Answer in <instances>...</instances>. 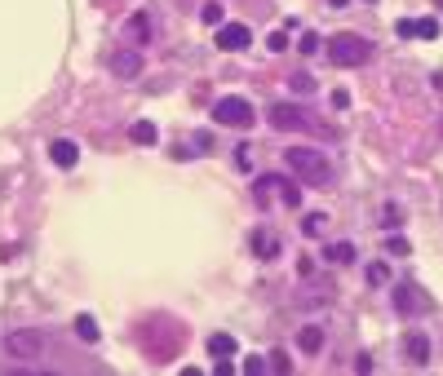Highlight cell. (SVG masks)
Here are the masks:
<instances>
[{
    "label": "cell",
    "mask_w": 443,
    "mask_h": 376,
    "mask_svg": "<svg viewBox=\"0 0 443 376\" xmlns=\"http://www.w3.org/2000/svg\"><path fill=\"white\" fill-rule=\"evenodd\" d=\"M244 372H249V376H262V372H266V359H244Z\"/></svg>",
    "instance_id": "29"
},
{
    "label": "cell",
    "mask_w": 443,
    "mask_h": 376,
    "mask_svg": "<svg viewBox=\"0 0 443 376\" xmlns=\"http://www.w3.org/2000/svg\"><path fill=\"white\" fill-rule=\"evenodd\" d=\"M270 195H279V200H284L288 209H297V204H301V191H297L293 182H284L279 173H262L257 182H253V200H257L262 209H266V204H270Z\"/></svg>",
    "instance_id": "3"
},
{
    "label": "cell",
    "mask_w": 443,
    "mask_h": 376,
    "mask_svg": "<svg viewBox=\"0 0 443 376\" xmlns=\"http://www.w3.org/2000/svg\"><path fill=\"white\" fill-rule=\"evenodd\" d=\"M324 257L333 261V266H346V261H355V243L337 239V243H328V248H324Z\"/></svg>",
    "instance_id": "16"
},
{
    "label": "cell",
    "mask_w": 443,
    "mask_h": 376,
    "mask_svg": "<svg viewBox=\"0 0 443 376\" xmlns=\"http://www.w3.org/2000/svg\"><path fill=\"white\" fill-rule=\"evenodd\" d=\"M5 354L9 359H40L45 354V332L40 327H18L5 336Z\"/></svg>",
    "instance_id": "4"
},
{
    "label": "cell",
    "mask_w": 443,
    "mask_h": 376,
    "mask_svg": "<svg viewBox=\"0 0 443 376\" xmlns=\"http://www.w3.org/2000/svg\"><path fill=\"white\" fill-rule=\"evenodd\" d=\"M319 230H324V213H310L306 217V234H319Z\"/></svg>",
    "instance_id": "28"
},
{
    "label": "cell",
    "mask_w": 443,
    "mask_h": 376,
    "mask_svg": "<svg viewBox=\"0 0 443 376\" xmlns=\"http://www.w3.org/2000/svg\"><path fill=\"white\" fill-rule=\"evenodd\" d=\"M381 221H385V226H399V221H403V213L394 209V204H385V217H381Z\"/></svg>",
    "instance_id": "30"
},
{
    "label": "cell",
    "mask_w": 443,
    "mask_h": 376,
    "mask_svg": "<svg viewBox=\"0 0 443 376\" xmlns=\"http://www.w3.org/2000/svg\"><path fill=\"white\" fill-rule=\"evenodd\" d=\"M266 44H270L275 53H284V49H288V31H270V36H266Z\"/></svg>",
    "instance_id": "26"
},
{
    "label": "cell",
    "mask_w": 443,
    "mask_h": 376,
    "mask_svg": "<svg viewBox=\"0 0 443 376\" xmlns=\"http://www.w3.org/2000/svg\"><path fill=\"white\" fill-rule=\"evenodd\" d=\"M249 40H253V31H249L244 23H222V27H218V49H222V53L249 49Z\"/></svg>",
    "instance_id": "7"
},
{
    "label": "cell",
    "mask_w": 443,
    "mask_h": 376,
    "mask_svg": "<svg viewBox=\"0 0 443 376\" xmlns=\"http://www.w3.org/2000/svg\"><path fill=\"white\" fill-rule=\"evenodd\" d=\"M439 142H443V116H439Z\"/></svg>",
    "instance_id": "34"
},
{
    "label": "cell",
    "mask_w": 443,
    "mask_h": 376,
    "mask_svg": "<svg viewBox=\"0 0 443 376\" xmlns=\"http://www.w3.org/2000/svg\"><path fill=\"white\" fill-rule=\"evenodd\" d=\"M253 252H257L262 261H275V257H279V234L257 230V234H253Z\"/></svg>",
    "instance_id": "12"
},
{
    "label": "cell",
    "mask_w": 443,
    "mask_h": 376,
    "mask_svg": "<svg viewBox=\"0 0 443 376\" xmlns=\"http://www.w3.org/2000/svg\"><path fill=\"white\" fill-rule=\"evenodd\" d=\"M49 159H53L58 168H75V159H80V146H75L71 137H58V142L49 146Z\"/></svg>",
    "instance_id": "11"
},
{
    "label": "cell",
    "mask_w": 443,
    "mask_h": 376,
    "mask_svg": "<svg viewBox=\"0 0 443 376\" xmlns=\"http://www.w3.org/2000/svg\"><path fill=\"white\" fill-rule=\"evenodd\" d=\"M355 372H364V376L372 372V359H368V354H359V359H355Z\"/></svg>",
    "instance_id": "32"
},
{
    "label": "cell",
    "mask_w": 443,
    "mask_h": 376,
    "mask_svg": "<svg viewBox=\"0 0 443 376\" xmlns=\"http://www.w3.org/2000/svg\"><path fill=\"white\" fill-rule=\"evenodd\" d=\"M120 36H125L134 49H138V44H147L151 40V14H142V9H138V14H129V23H125V31H120Z\"/></svg>",
    "instance_id": "9"
},
{
    "label": "cell",
    "mask_w": 443,
    "mask_h": 376,
    "mask_svg": "<svg viewBox=\"0 0 443 376\" xmlns=\"http://www.w3.org/2000/svg\"><path fill=\"white\" fill-rule=\"evenodd\" d=\"M111 71H116L120 80H138V75H142V53L138 49H120L116 58H111Z\"/></svg>",
    "instance_id": "8"
},
{
    "label": "cell",
    "mask_w": 443,
    "mask_h": 376,
    "mask_svg": "<svg viewBox=\"0 0 443 376\" xmlns=\"http://www.w3.org/2000/svg\"><path fill=\"white\" fill-rule=\"evenodd\" d=\"M385 252H390V257H403V252H412V248H408V239H385Z\"/></svg>",
    "instance_id": "27"
},
{
    "label": "cell",
    "mask_w": 443,
    "mask_h": 376,
    "mask_svg": "<svg viewBox=\"0 0 443 376\" xmlns=\"http://www.w3.org/2000/svg\"><path fill=\"white\" fill-rule=\"evenodd\" d=\"M368 53H372V44L355 31L328 36V58H333L337 67H359V62H368Z\"/></svg>",
    "instance_id": "2"
},
{
    "label": "cell",
    "mask_w": 443,
    "mask_h": 376,
    "mask_svg": "<svg viewBox=\"0 0 443 376\" xmlns=\"http://www.w3.org/2000/svg\"><path fill=\"white\" fill-rule=\"evenodd\" d=\"M288 89H293L297 98H306V93H315V89H319V84L310 80V75H288Z\"/></svg>",
    "instance_id": "19"
},
{
    "label": "cell",
    "mask_w": 443,
    "mask_h": 376,
    "mask_svg": "<svg viewBox=\"0 0 443 376\" xmlns=\"http://www.w3.org/2000/svg\"><path fill=\"white\" fill-rule=\"evenodd\" d=\"M266 368H270V372H288L293 363H288V354H284V350H275V354H270V363H266Z\"/></svg>",
    "instance_id": "25"
},
{
    "label": "cell",
    "mask_w": 443,
    "mask_h": 376,
    "mask_svg": "<svg viewBox=\"0 0 443 376\" xmlns=\"http://www.w3.org/2000/svg\"><path fill=\"white\" fill-rule=\"evenodd\" d=\"M346 5H351V0H328V9H346Z\"/></svg>",
    "instance_id": "33"
},
{
    "label": "cell",
    "mask_w": 443,
    "mask_h": 376,
    "mask_svg": "<svg viewBox=\"0 0 443 376\" xmlns=\"http://www.w3.org/2000/svg\"><path fill=\"white\" fill-rule=\"evenodd\" d=\"M297 345H301L306 354H319V350H324V327H319V323H306V327L297 332Z\"/></svg>",
    "instance_id": "13"
},
{
    "label": "cell",
    "mask_w": 443,
    "mask_h": 376,
    "mask_svg": "<svg viewBox=\"0 0 443 376\" xmlns=\"http://www.w3.org/2000/svg\"><path fill=\"white\" fill-rule=\"evenodd\" d=\"M394 36H399V40H412V36H417V18H399V23H394Z\"/></svg>",
    "instance_id": "23"
},
{
    "label": "cell",
    "mask_w": 443,
    "mask_h": 376,
    "mask_svg": "<svg viewBox=\"0 0 443 376\" xmlns=\"http://www.w3.org/2000/svg\"><path fill=\"white\" fill-rule=\"evenodd\" d=\"M235 350H240V341H235L231 332H213L209 336V354H213V359H231Z\"/></svg>",
    "instance_id": "14"
},
{
    "label": "cell",
    "mask_w": 443,
    "mask_h": 376,
    "mask_svg": "<svg viewBox=\"0 0 443 376\" xmlns=\"http://www.w3.org/2000/svg\"><path fill=\"white\" fill-rule=\"evenodd\" d=\"M75 336H80V341L84 345H93V341H98V323H93V314H80V319H75Z\"/></svg>",
    "instance_id": "18"
},
{
    "label": "cell",
    "mask_w": 443,
    "mask_h": 376,
    "mask_svg": "<svg viewBox=\"0 0 443 376\" xmlns=\"http://www.w3.org/2000/svg\"><path fill=\"white\" fill-rule=\"evenodd\" d=\"M426 306H430V297H426V293H417L412 284H399V288H394V310L412 314V310H426Z\"/></svg>",
    "instance_id": "10"
},
{
    "label": "cell",
    "mask_w": 443,
    "mask_h": 376,
    "mask_svg": "<svg viewBox=\"0 0 443 376\" xmlns=\"http://www.w3.org/2000/svg\"><path fill=\"white\" fill-rule=\"evenodd\" d=\"M368 284H377V288L390 284V270H385V261H372V266H368Z\"/></svg>",
    "instance_id": "20"
},
{
    "label": "cell",
    "mask_w": 443,
    "mask_h": 376,
    "mask_svg": "<svg viewBox=\"0 0 443 376\" xmlns=\"http://www.w3.org/2000/svg\"><path fill=\"white\" fill-rule=\"evenodd\" d=\"M266 120L270 129H279V133H293V129H306V116L293 107V102H275V107H266Z\"/></svg>",
    "instance_id": "6"
},
{
    "label": "cell",
    "mask_w": 443,
    "mask_h": 376,
    "mask_svg": "<svg viewBox=\"0 0 443 376\" xmlns=\"http://www.w3.org/2000/svg\"><path fill=\"white\" fill-rule=\"evenodd\" d=\"M129 137H134L138 146H155V137H160V133H155V124H151V120H138V124L129 129Z\"/></svg>",
    "instance_id": "17"
},
{
    "label": "cell",
    "mask_w": 443,
    "mask_h": 376,
    "mask_svg": "<svg viewBox=\"0 0 443 376\" xmlns=\"http://www.w3.org/2000/svg\"><path fill=\"white\" fill-rule=\"evenodd\" d=\"M439 5H443V0H439Z\"/></svg>",
    "instance_id": "35"
},
{
    "label": "cell",
    "mask_w": 443,
    "mask_h": 376,
    "mask_svg": "<svg viewBox=\"0 0 443 376\" xmlns=\"http://www.w3.org/2000/svg\"><path fill=\"white\" fill-rule=\"evenodd\" d=\"M200 18H204L209 27H222V5H204V9H200Z\"/></svg>",
    "instance_id": "24"
},
{
    "label": "cell",
    "mask_w": 443,
    "mask_h": 376,
    "mask_svg": "<svg viewBox=\"0 0 443 376\" xmlns=\"http://www.w3.org/2000/svg\"><path fill=\"white\" fill-rule=\"evenodd\" d=\"M284 168H288L293 177H301V182L319 186V191H328V186L337 182V173H333V164H328V155H324V150H315V146H288V150H284Z\"/></svg>",
    "instance_id": "1"
},
{
    "label": "cell",
    "mask_w": 443,
    "mask_h": 376,
    "mask_svg": "<svg viewBox=\"0 0 443 376\" xmlns=\"http://www.w3.org/2000/svg\"><path fill=\"white\" fill-rule=\"evenodd\" d=\"M333 107H342V111H346V107H351V93L337 89V93H333Z\"/></svg>",
    "instance_id": "31"
},
{
    "label": "cell",
    "mask_w": 443,
    "mask_h": 376,
    "mask_svg": "<svg viewBox=\"0 0 443 376\" xmlns=\"http://www.w3.org/2000/svg\"><path fill=\"white\" fill-rule=\"evenodd\" d=\"M213 120L226 124V129H249L257 116H253V102L249 98H222L218 107H213Z\"/></svg>",
    "instance_id": "5"
},
{
    "label": "cell",
    "mask_w": 443,
    "mask_h": 376,
    "mask_svg": "<svg viewBox=\"0 0 443 376\" xmlns=\"http://www.w3.org/2000/svg\"><path fill=\"white\" fill-rule=\"evenodd\" d=\"M417 36L421 40H439V23L435 18H417Z\"/></svg>",
    "instance_id": "21"
},
{
    "label": "cell",
    "mask_w": 443,
    "mask_h": 376,
    "mask_svg": "<svg viewBox=\"0 0 443 376\" xmlns=\"http://www.w3.org/2000/svg\"><path fill=\"white\" fill-rule=\"evenodd\" d=\"M408 359L417 363V368H426V363H430V341H426L421 332H412V336H408Z\"/></svg>",
    "instance_id": "15"
},
{
    "label": "cell",
    "mask_w": 443,
    "mask_h": 376,
    "mask_svg": "<svg viewBox=\"0 0 443 376\" xmlns=\"http://www.w3.org/2000/svg\"><path fill=\"white\" fill-rule=\"evenodd\" d=\"M319 40H324V36L306 31V36H301V40H297V53H306V58H310V53H319Z\"/></svg>",
    "instance_id": "22"
}]
</instances>
